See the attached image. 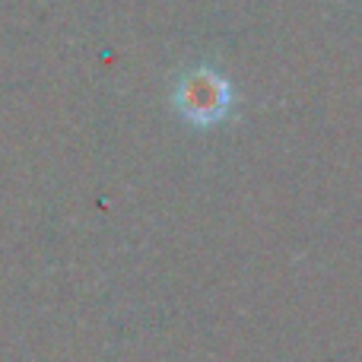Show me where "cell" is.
<instances>
[{"label": "cell", "mask_w": 362, "mask_h": 362, "mask_svg": "<svg viewBox=\"0 0 362 362\" xmlns=\"http://www.w3.org/2000/svg\"><path fill=\"white\" fill-rule=\"evenodd\" d=\"M178 108L187 115L191 121H200V124H210V121L223 118L226 105H229V89L210 70H194L181 80L178 86Z\"/></svg>", "instance_id": "cell-1"}]
</instances>
